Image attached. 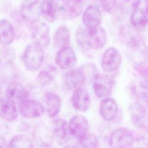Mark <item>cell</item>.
I'll use <instances>...</instances> for the list:
<instances>
[{
	"label": "cell",
	"mask_w": 148,
	"mask_h": 148,
	"mask_svg": "<svg viewBox=\"0 0 148 148\" xmlns=\"http://www.w3.org/2000/svg\"><path fill=\"white\" fill-rule=\"evenodd\" d=\"M75 38L83 50H98L105 46L106 34L105 29L99 26L94 28L80 27L76 31Z\"/></svg>",
	"instance_id": "cell-1"
},
{
	"label": "cell",
	"mask_w": 148,
	"mask_h": 148,
	"mask_svg": "<svg viewBox=\"0 0 148 148\" xmlns=\"http://www.w3.org/2000/svg\"><path fill=\"white\" fill-rule=\"evenodd\" d=\"M23 60L25 66L28 71L32 72L38 71L44 60L43 47L35 42L29 43L25 47Z\"/></svg>",
	"instance_id": "cell-2"
},
{
	"label": "cell",
	"mask_w": 148,
	"mask_h": 148,
	"mask_svg": "<svg viewBox=\"0 0 148 148\" xmlns=\"http://www.w3.org/2000/svg\"><path fill=\"white\" fill-rule=\"evenodd\" d=\"M135 135L127 128L121 127L114 130L109 138V148H131Z\"/></svg>",
	"instance_id": "cell-3"
},
{
	"label": "cell",
	"mask_w": 148,
	"mask_h": 148,
	"mask_svg": "<svg viewBox=\"0 0 148 148\" xmlns=\"http://www.w3.org/2000/svg\"><path fill=\"white\" fill-rule=\"evenodd\" d=\"M53 130L45 124H38L32 131V137L35 143L42 148H50L54 142Z\"/></svg>",
	"instance_id": "cell-4"
},
{
	"label": "cell",
	"mask_w": 148,
	"mask_h": 148,
	"mask_svg": "<svg viewBox=\"0 0 148 148\" xmlns=\"http://www.w3.org/2000/svg\"><path fill=\"white\" fill-rule=\"evenodd\" d=\"M113 79L106 74H98L92 80L93 90L97 97L103 98L108 97L111 92L113 86Z\"/></svg>",
	"instance_id": "cell-5"
},
{
	"label": "cell",
	"mask_w": 148,
	"mask_h": 148,
	"mask_svg": "<svg viewBox=\"0 0 148 148\" xmlns=\"http://www.w3.org/2000/svg\"><path fill=\"white\" fill-rule=\"evenodd\" d=\"M31 36L34 41L40 46L47 47L50 42V29L44 22L35 21L31 23Z\"/></svg>",
	"instance_id": "cell-6"
},
{
	"label": "cell",
	"mask_w": 148,
	"mask_h": 148,
	"mask_svg": "<svg viewBox=\"0 0 148 148\" xmlns=\"http://www.w3.org/2000/svg\"><path fill=\"white\" fill-rule=\"evenodd\" d=\"M121 60L119 51L114 47H109L105 50L102 57V69L106 72H114L120 67Z\"/></svg>",
	"instance_id": "cell-7"
},
{
	"label": "cell",
	"mask_w": 148,
	"mask_h": 148,
	"mask_svg": "<svg viewBox=\"0 0 148 148\" xmlns=\"http://www.w3.org/2000/svg\"><path fill=\"white\" fill-rule=\"evenodd\" d=\"M45 107L35 100L26 99L20 103L19 111L22 116L27 119H33L41 116L45 112Z\"/></svg>",
	"instance_id": "cell-8"
},
{
	"label": "cell",
	"mask_w": 148,
	"mask_h": 148,
	"mask_svg": "<svg viewBox=\"0 0 148 148\" xmlns=\"http://www.w3.org/2000/svg\"><path fill=\"white\" fill-rule=\"evenodd\" d=\"M87 79L82 67L69 70L65 75L64 83L69 90H75L82 87Z\"/></svg>",
	"instance_id": "cell-9"
},
{
	"label": "cell",
	"mask_w": 148,
	"mask_h": 148,
	"mask_svg": "<svg viewBox=\"0 0 148 148\" xmlns=\"http://www.w3.org/2000/svg\"><path fill=\"white\" fill-rule=\"evenodd\" d=\"M68 127L70 134L80 139L87 134L88 121L84 116L76 115L70 119Z\"/></svg>",
	"instance_id": "cell-10"
},
{
	"label": "cell",
	"mask_w": 148,
	"mask_h": 148,
	"mask_svg": "<svg viewBox=\"0 0 148 148\" xmlns=\"http://www.w3.org/2000/svg\"><path fill=\"white\" fill-rule=\"evenodd\" d=\"M40 14L50 23L56 21L61 15L62 9L56 0H42L40 5Z\"/></svg>",
	"instance_id": "cell-11"
},
{
	"label": "cell",
	"mask_w": 148,
	"mask_h": 148,
	"mask_svg": "<svg viewBox=\"0 0 148 148\" xmlns=\"http://www.w3.org/2000/svg\"><path fill=\"white\" fill-rule=\"evenodd\" d=\"M56 61L58 66L63 69L72 68L76 62L74 50L69 46L59 49L56 54Z\"/></svg>",
	"instance_id": "cell-12"
},
{
	"label": "cell",
	"mask_w": 148,
	"mask_h": 148,
	"mask_svg": "<svg viewBox=\"0 0 148 148\" xmlns=\"http://www.w3.org/2000/svg\"><path fill=\"white\" fill-rule=\"evenodd\" d=\"M40 0H24L20 9L22 17L31 23L37 21L40 14Z\"/></svg>",
	"instance_id": "cell-13"
},
{
	"label": "cell",
	"mask_w": 148,
	"mask_h": 148,
	"mask_svg": "<svg viewBox=\"0 0 148 148\" xmlns=\"http://www.w3.org/2000/svg\"><path fill=\"white\" fill-rule=\"evenodd\" d=\"M72 105L74 109L80 112L87 111L91 104V98L88 92L80 87L74 90L72 98Z\"/></svg>",
	"instance_id": "cell-14"
},
{
	"label": "cell",
	"mask_w": 148,
	"mask_h": 148,
	"mask_svg": "<svg viewBox=\"0 0 148 148\" xmlns=\"http://www.w3.org/2000/svg\"><path fill=\"white\" fill-rule=\"evenodd\" d=\"M29 97V92L24 86L17 81H13L8 86L6 90V97L14 103L22 102Z\"/></svg>",
	"instance_id": "cell-15"
},
{
	"label": "cell",
	"mask_w": 148,
	"mask_h": 148,
	"mask_svg": "<svg viewBox=\"0 0 148 148\" xmlns=\"http://www.w3.org/2000/svg\"><path fill=\"white\" fill-rule=\"evenodd\" d=\"M148 106L138 101L130 105L129 112L132 124L138 128H141L148 114Z\"/></svg>",
	"instance_id": "cell-16"
},
{
	"label": "cell",
	"mask_w": 148,
	"mask_h": 148,
	"mask_svg": "<svg viewBox=\"0 0 148 148\" xmlns=\"http://www.w3.org/2000/svg\"><path fill=\"white\" fill-rule=\"evenodd\" d=\"M102 20V15L99 9L94 5H89L85 9L82 22L86 28H94L99 26Z\"/></svg>",
	"instance_id": "cell-17"
},
{
	"label": "cell",
	"mask_w": 148,
	"mask_h": 148,
	"mask_svg": "<svg viewBox=\"0 0 148 148\" xmlns=\"http://www.w3.org/2000/svg\"><path fill=\"white\" fill-rule=\"evenodd\" d=\"M119 110L117 102L111 98H105L102 99L99 103V113L103 120L111 121L113 120Z\"/></svg>",
	"instance_id": "cell-18"
},
{
	"label": "cell",
	"mask_w": 148,
	"mask_h": 148,
	"mask_svg": "<svg viewBox=\"0 0 148 148\" xmlns=\"http://www.w3.org/2000/svg\"><path fill=\"white\" fill-rule=\"evenodd\" d=\"M18 116L17 109L15 103L8 98H0V117L4 120L12 122L15 120Z\"/></svg>",
	"instance_id": "cell-19"
},
{
	"label": "cell",
	"mask_w": 148,
	"mask_h": 148,
	"mask_svg": "<svg viewBox=\"0 0 148 148\" xmlns=\"http://www.w3.org/2000/svg\"><path fill=\"white\" fill-rule=\"evenodd\" d=\"M44 101L47 115L50 118L57 116L61 108V100L60 97L54 92H47L44 95Z\"/></svg>",
	"instance_id": "cell-20"
},
{
	"label": "cell",
	"mask_w": 148,
	"mask_h": 148,
	"mask_svg": "<svg viewBox=\"0 0 148 148\" xmlns=\"http://www.w3.org/2000/svg\"><path fill=\"white\" fill-rule=\"evenodd\" d=\"M15 37V30L10 21L7 19L0 20V43L8 46L10 44Z\"/></svg>",
	"instance_id": "cell-21"
},
{
	"label": "cell",
	"mask_w": 148,
	"mask_h": 148,
	"mask_svg": "<svg viewBox=\"0 0 148 148\" xmlns=\"http://www.w3.org/2000/svg\"><path fill=\"white\" fill-rule=\"evenodd\" d=\"M83 0H68L62 9L63 15L67 19L77 17L82 13Z\"/></svg>",
	"instance_id": "cell-22"
},
{
	"label": "cell",
	"mask_w": 148,
	"mask_h": 148,
	"mask_svg": "<svg viewBox=\"0 0 148 148\" xmlns=\"http://www.w3.org/2000/svg\"><path fill=\"white\" fill-rule=\"evenodd\" d=\"M53 42L54 46L59 49L68 47L70 42L69 28L65 25L59 27L53 36Z\"/></svg>",
	"instance_id": "cell-23"
},
{
	"label": "cell",
	"mask_w": 148,
	"mask_h": 148,
	"mask_svg": "<svg viewBox=\"0 0 148 148\" xmlns=\"http://www.w3.org/2000/svg\"><path fill=\"white\" fill-rule=\"evenodd\" d=\"M53 132L54 136L59 141L65 140L69 132L66 121L62 119H55L53 122Z\"/></svg>",
	"instance_id": "cell-24"
},
{
	"label": "cell",
	"mask_w": 148,
	"mask_h": 148,
	"mask_svg": "<svg viewBox=\"0 0 148 148\" xmlns=\"http://www.w3.org/2000/svg\"><path fill=\"white\" fill-rule=\"evenodd\" d=\"M57 74V69L53 65H49L40 71L37 76V81L43 86L51 82Z\"/></svg>",
	"instance_id": "cell-25"
},
{
	"label": "cell",
	"mask_w": 148,
	"mask_h": 148,
	"mask_svg": "<svg viewBox=\"0 0 148 148\" xmlns=\"http://www.w3.org/2000/svg\"><path fill=\"white\" fill-rule=\"evenodd\" d=\"M130 20L132 25L138 29L143 28L148 23L143 9L139 8L132 11Z\"/></svg>",
	"instance_id": "cell-26"
},
{
	"label": "cell",
	"mask_w": 148,
	"mask_h": 148,
	"mask_svg": "<svg viewBox=\"0 0 148 148\" xmlns=\"http://www.w3.org/2000/svg\"><path fill=\"white\" fill-rule=\"evenodd\" d=\"M10 148H35L32 141L27 136L17 135L11 139L9 143Z\"/></svg>",
	"instance_id": "cell-27"
},
{
	"label": "cell",
	"mask_w": 148,
	"mask_h": 148,
	"mask_svg": "<svg viewBox=\"0 0 148 148\" xmlns=\"http://www.w3.org/2000/svg\"><path fill=\"white\" fill-rule=\"evenodd\" d=\"M80 146L82 148H98V138L92 133H87L80 139Z\"/></svg>",
	"instance_id": "cell-28"
},
{
	"label": "cell",
	"mask_w": 148,
	"mask_h": 148,
	"mask_svg": "<svg viewBox=\"0 0 148 148\" xmlns=\"http://www.w3.org/2000/svg\"><path fill=\"white\" fill-rule=\"evenodd\" d=\"M131 148H148V139L142 135L139 134L135 136Z\"/></svg>",
	"instance_id": "cell-29"
},
{
	"label": "cell",
	"mask_w": 148,
	"mask_h": 148,
	"mask_svg": "<svg viewBox=\"0 0 148 148\" xmlns=\"http://www.w3.org/2000/svg\"><path fill=\"white\" fill-rule=\"evenodd\" d=\"M139 84L142 88L148 91V68H144L140 72Z\"/></svg>",
	"instance_id": "cell-30"
},
{
	"label": "cell",
	"mask_w": 148,
	"mask_h": 148,
	"mask_svg": "<svg viewBox=\"0 0 148 148\" xmlns=\"http://www.w3.org/2000/svg\"><path fill=\"white\" fill-rule=\"evenodd\" d=\"M102 8L107 12L111 10L116 5V0H99Z\"/></svg>",
	"instance_id": "cell-31"
},
{
	"label": "cell",
	"mask_w": 148,
	"mask_h": 148,
	"mask_svg": "<svg viewBox=\"0 0 148 148\" xmlns=\"http://www.w3.org/2000/svg\"><path fill=\"white\" fill-rule=\"evenodd\" d=\"M125 1L129 2L131 8L133 9V10L139 8V6L141 2V0H125Z\"/></svg>",
	"instance_id": "cell-32"
},
{
	"label": "cell",
	"mask_w": 148,
	"mask_h": 148,
	"mask_svg": "<svg viewBox=\"0 0 148 148\" xmlns=\"http://www.w3.org/2000/svg\"><path fill=\"white\" fill-rule=\"evenodd\" d=\"M0 148H10L9 145L3 138L0 136Z\"/></svg>",
	"instance_id": "cell-33"
},
{
	"label": "cell",
	"mask_w": 148,
	"mask_h": 148,
	"mask_svg": "<svg viewBox=\"0 0 148 148\" xmlns=\"http://www.w3.org/2000/svg\"><path fill=\"white\" fill-rule=\"evenodd\" d=\"M140 129L143 130L145 132L148 134V114H147Z\"/></svg>",
	"instance_id": "cell-34"
},
{
	"label": "cell",
	"mask_w": 148,
	"mask_h": 148,
	"mask_svg": "<svg viewBox=\"0 0 148 148\" xmlns=\"http://www.w3.org/2000/svg\"><path fill=\"white\" fill-rule=\"evenodd\" d=\"M144 13L145 14V16L146 17V20L148 22V0H146V5L145 9H143Z\"/></svg>",
	"instance_id": "cell-35"
},
{
	"label": "cell",
	"mask_w": 148,
	"mask_h": 148,
	"mask_svg": "<svg viewBox=\"0 0 148 148\" xmlns=\"http://www.w3.org/2000/svg\"><path fill=\"white\" fill-rule=\"evenodd\" d=\"M63 148H76V147L75 146H74L73 145H66V146H64Z\"/></svg>",
	"instance_id": "cell-36"
},
{
	"label": "cell",
	"mask_w": 148,
	"mask_h": 148,
	"mask_svg": "<svg viewBox=\"0 0 148 148\" xmlns=\"http://www.w3.org/2000/svg\"><path fill=\"white\" fill-rule=\"evenodd\" d=\"M1 65H2V60H1V58L0 57V69H1Z\"/></svg>",
	"instance_id": "cell-37"
},
{
	"label": "cell",
	"mask_w": 148,
	"mask_h": 148,
	"mask_svg": "<svg viewBox=\"0 0 148 148\" xmlns=\"http://www.w3.org/2000/svg\"><path fill=\"white\" fill-rule=\"evenodd\" d=\"M60 1H63V2H66V1H68V0H60Z\"/></svg>",
	"instance_id": "cell-38"
}]
</instances>
